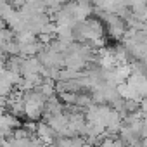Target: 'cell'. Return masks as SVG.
<instances>
[{
    "label": "cell",
    "mask_w": 147,
    "mask_h": 147,
    "mask_svg": "<svg viewBox=\"0 0 147 147\" xmlns=\"http://www.w3.org/2000/svg\"><path fill=\"white\" fill-rule=\"evenodd\" d=\"M24 116L30 119H38L45 113L47 106V97L38 92L36 88L33 90H24Z\"/></svg>",
    "instance_id": "6da1fadb"
},
{
    "label": "cell",
    "mask_w": 147,
    "mask_h": 147,
    "mask_svg": "<svg viewBox=\"0 0 147 147\" xmlns=\"http://www.w3.org/2000/svg\"><path fill=\"white\" fill-rule=\"evenodd\" d=\"M21 126L19 116L9 113V111H2V118H0V137H9L14 133V130Z\"/></svg>",
    "instance_id": "7a4b0ae2"
},
{
    "label": "cell",
    "mask_w": 147,
    "mask_h": 147,
    "mask_svg": "<svg viewBox=\"0 0 147 147\" xmlns=\"http://www.w3.org/2000/svg\"><path fill=\"white\" fill-rule=\"evenodd\" d=\"M47 121H49V125L59 133V135H66L67 133V126H69V116H67V113H55V114H52V116H47L45 118Z\"/></svg>",
    "instance_id": "3957f363"
},
{
    "label": "cell",
    "mask_w": 147,
    "mask_h": 147,
    "mask_svg": "<svg viewBox=\"0 0 147 147\" xmlns=\"http://www.w3.org/2000/svg\"><path fill=\"white\" fill-rule=\"evenodd\" d=\"M36 135L40 137V140L43 144H55L59 133L49 125V121H38V126H36Z\"/></svg>",
    "instance_id": "277c9868"
},
{
    "label": "cell",
    "mask_w": 147,
    "mask_h": 147,
    "mask_svg": "<svg viewBox=\"0 0 147 147\" xmlns=\"http://www.w3.org/2000/svg\"><path fill=\"white\" fill-rule=\"evenodd\" d=\"M45 47V43H42L40 40L36 42H30V43H19V55L23 57H31V55H38L40 50Z\"/></svg>",
    "instance_id": "5b68a950"
}]
</instances>
